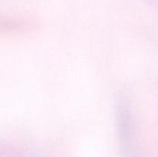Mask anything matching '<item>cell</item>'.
<instances>
[{"mask_svg":"<svg viewBox=\"0 0 158 157\" xmlns=\"http://www.w3.org/2000/svg\"><path fill=\"white\" fill-rule=\"evenodd\" d=\"M37 27L38 21L31 16L0 12V35L28 33L35 31Z\"/></svg>","mask_w":158,"mask_h":157,"instance_id":"obj_1","label":"cell"}]
</instances>
